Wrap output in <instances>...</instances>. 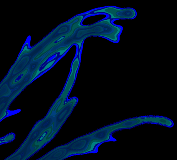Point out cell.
<instances>
[{
  "mask_svg": "<svg viewBox=\"0 0 177 160\" xmlns=\"http://www.w3.org/2000/svg\"><path fill=\"white\" fill-rule=\"evenodd\" d=\"M80 61L77 58L73 62L70 73L61 93L55 101L47 115L54 116L62 108L71 91L76 79L79 69Z\"/></svg>",
  "mask_w": 177,
  "mask_h": 160,
  "instance_id": "6da1fadb",
  "label": "cell"
},
{
  "mask_svg": "<svg viewBox=\"0 0 177 160\" xmlns=\"http://www.w3.org/2000/svg\"><path fill=\"white\" fill-rule=\"evenodd\" d=\"M66 145L70 156L95 152L99 146L92 140L91 133L80 137Z\"/></svg>",
  "mask_w": 177,
  "mask_h": 160,
  "instance_id": "7a4b0ae2",
  "label": "cell"
},
{
  "mask_svg": "<svg viewBox=\"0 0 177 160\" xmlns=\"http://www.w3.org/2000/svg\"><path fill=\"white\" fill-rule=\"evenodd\" d=\"M95 14L107 15L111 20L120 19H131L136 17L137 12L133 8H120L114 6H109L96 11Z\"/></svg>",
  "mask_w": 177,
  "mask_h": 160,
  "instance_id": "3957f363",
  "label": "cell"
},
{
  "mask_svg": "<svg viewBox=\"0 0 177 160\" xmlns=\"http://www.w3.org/2000/svg\"><path fill=\"white\" fill-rule=\"evenodd\" d=\"M78 102L76 97H73L66 101L55 116L54 123L53 127V131L57 134L71 114Z\"/></svg>",
  "mask_w": 177,
  "mask_h": 160,
  "instance_id": "277c9868",
  "label": "cell"
},
{
  "mask_svg": "<svg viewBox=\"0 0 177 160\" xmlns=\"http://www.w3.org/2000/svg\"><path fill=\"white\" fill-rule=\"evenodd\" d=\"M120 129L119 123L104 127L91 133L93 140L99 145L101 143L110 140L112 133Z\"/></svg>",
  "mask_w": 177,
  "mask_h": 160,
  "instance_id": "5b68a950",
  "label": "cell"
},
{
  "mask_svg": "<svg viewBox=\"0 0 177 160\" xmlns=\"http://www.w3.org/2000/svg\"><path fill=\"white\" fill-rule=\"evenodd\" d=\"M54 123V116L47 115L44 119L37 123L36 126L42 132H44L53 127Z\"/></svg>",
  "mask_w": 177,
  "mask_h": 160,
  "instance_id": "8992f818",
  "label": "cell"
}]
</instances>
